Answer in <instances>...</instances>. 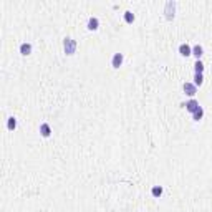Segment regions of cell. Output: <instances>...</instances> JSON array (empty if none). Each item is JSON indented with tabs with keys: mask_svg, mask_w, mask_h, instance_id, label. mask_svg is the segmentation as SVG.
<instances>
[{
	"mask_svg": "<svg viewBox=\"0 0 212 212\" xmlns=\"http://www.w3.org/2000/svg\"><path fill=\"white\" fill-rule=\"evenodd\" d=\"M63 47H65V51L66 55H73L75 50H76V42H75L73 38H65L63 42Z\"/></svg>",
	"mask_w": 212,
	"mask_h": 212,
	"instance_id": "1",
	"label": "cell"
},
{
	"mask_svg": "<svg viewBox=\"0 0 212 212\" xmlns=\"http://www.w3.org/2000/svg\"><path fill=\"white\" fill-rule=\"evenodd\" d=\"M199 108H201V106H199V103H197L196 100H191V101H189V103H186V109H187L189 113H192V114L196 113Z\"/></svg>",
	"mask_w": 212,
	"mask_h": 212,
	"instance_id": "2",
	"label": "cell"
},
{
	"mask_svg": "<svg viewBox=\"0 0 212 212\" xmlns=\"http://www.w3.org/2000/svg\"><path fill=\"white\" fill-rule=\"evenodd\" d=\"M174 8H176V2H167L166 3V17L167 18H172L174 17Z\"/></svg>",
	"mask_w": 212,
	"mask_h": 212,
	"instance_id": "3",
	"label": "cell"
},
{
	"mask_svg": "<svg viewBox=\"0 0 212 212\" xmlns=\"http://www.w3.org/2000/svg\"><path fill=\"white\" fill-rule=\"evenodd\" d=\"M123 63V53H114V56H113V61H111V65H113V68H119Z\"/></svg>",
	"mask_w": 212,
	"mask_h": 212,
	"instance_id": "4",
	"label": "cell"
},
{
	"mask_svg": "<svg viewBox=\"0 0 212 212\" xmlns=\"http://www.w3.org/2000/svg\"><path fill=\"white\" fill-rule=\"evenodd\" d=\"M179 51H181V55H184V56H189V55H192V48L187 45V43H182V45L179 47Z\"/></svg>",
	"mask_w": 212,
	"mask_h": 212,
	"instance_id": "5",
	"label": "cell"
},
{
	"mask_svg": "<svg viewBox=\"0 0 212 212\" xmlns=\"http://www.w3.org/2000/svg\"><path fill=\"white\" fill-rule=\"evenodd\" d=\"M184 91H186V95L194 96V95H196V85H191V83H186V85H184Z\"/></svg>",
	"mask_w": 212,
	"mask_h": 212,
	"instance_id": "6",
	"label": "cell"
},
{
	"mask_svg": "<svg viewBox=\"0 0 212 212\" xmlns=\"http://www.w3.org/2000/svg\"><path fill=\"white\" fill-rule=\"evenodd\" d=\"M30 51H32V45H30V43H22L20 45V53L22 55H30Z\"/></svg>",
	"mask_w": 212,
	"mask_h": 212,
	"instance_id": "7",
	"label": "cell"
},
{
	"mask_svg": "<svg viewBox=\"0 0 212 212\" xmlns=\"http://www.w3.org/2000/svg\"><path fill=\"white\" fill-rule=\"evenodd\" d=\"M98 23H100V22H98V18H95V17H91V18H90V22H88V28H90V30H96V28H98Z\"/></svg>",
	"mask_w": 212,
	"mask_h": 212,
	"instance_id": "8",
	"label": "cell"
},
{
	"mask_svg": "<svg viewBox=\"0 0 212 212\" xmlns=\"http://www.w3.org/2000/svg\"><path fill=\"white\" fill-rule=\"evenodd\" d=\"M40 131H42V134L45 136V138H48V136H50V126H48L47 123H43V124L40 126Z\"/></svg>",
	"mask_w": 212,
	"mask_h": 212,
	"instance_id": "9",
	"label": "cell"
},
{
	"mask_svg": "<svg viewBox=\"0 0 212 212\" xmlns=\"http://www.w3.org/2000/svg\"><path fill=\"white\" fill-rule=\"evenodd\" d=\"M192 55H196L197 58H199V56L202 55V47H201V45H196V47H194V48H192Z\"/></svg>",
	"mask_w": 212,
	"mask_h": 212,
	"instance_id": "10",
	"label": "cell"
},
{
	"mask_svg": "<svg viewBox=\"0 0 212 212\" xmlns=\"http://www.w3.org/2000/svg\"><path fill=\"white\" fill-rule=\"evenodd\" d=\"M202 114H204V111H202V108H199L196 113L192 114V118H194V121H199V119L202 118Z\"/></svg>",
	"mask_w": 212,
	"mask_h": 212,
	"instance_id": "11",
	"label": "cell"
},
{
	"mask_svg": "<svg viewBox=\"0 0 212 212\" xmlns=\"http://www.w3.org/2000/svg\"><path fill=\"white\" fill-rule=\"evenodd\" d=\"M196 73H199V75H202V71H204V65L201 63V61H196Z\"/></svg>",
	"mask_w": 212,
	"mask_h": 212,
	"instance_id": "12",
	"label": "cell"
},
{
	"mask_svg": "<svg viewBox=\"0 0 212 212\" xmlns=\"http://www.w3.org/2000/svg\"><path fill=\"white\" fill-rule=\"evenodd\" d=\"M124 20L128 22V23H131V22L134 20V15H132L131 12H126V13H124Z\"/></svg>",
	"mask_w": 212,
	"mask_h": 212,
	"instance_id": "13",
	"label": "cell"
},
{
	"mask_svg": "<svg viewBox=\"0 0 212 212\" xmlns=\"http://www.w3.org/2000/svg\"><path fill=\"white\" fill-rule=\"evenodd\" d=\"M162 194V187H153V196L154 197H159Z\"/></svg>",
	"mask_w": 212,
	"mask_h": 212,
	"instance_id": "14",
	"label": "cell"
},
{
	"mask_svg": "<svg viewBox=\"0 0 212 212\" xmlns=\"http://www.w3.org/2000/svg\"><path fill=\"white\" fill-rule=\"evenodd\" d=\"M15 126H17L15 118H10V119H8V129H15Z\"/></svg>",
	"mask_w": 212,
	"mask_h": 212,
	"instance_id": "15",
	"label": "cell"
},
{
	"mask_svg": "<svg viewBox=\"0 0 212 212\" xmlns=\"http://www.w3.org/2000/svg\"><path fill=\"white\" fill-rule=\"evenodd\" d=\"M194 80H196V85H199V86L202 85V75L196 73V76H194Z\"/></svg>",
	"mask_w": 212,
	"mask_h": 212,
	"instance_id": "16",
	"label": "cell"
}]
</instances>
